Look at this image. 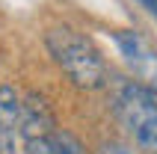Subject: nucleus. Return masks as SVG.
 Instances as JSON below:
<instances>
[{
	"label": "nucleus",
	"mask_w": 157,
	"mask_h": 154,
	"mask_svg": "<svg viewBox=\"0 0 157 154\" xmlns=\"http://www.w3.org/2000/svg\"><path fill=\"white\" fill-rule=\"evenodd\" d=\"M44 44H48L51 60L68 74L74 86L80 89H104L107 86L110 80L107 62L89 36H83L74 27H53L44 36Z\"/></svg>",
	"instance_id": "obj_1"
},
{
	"label": "nucleus",
	"mask_w": 157,
	"mask_h": 154,
	"mask_svg": "<svg viewBox=\"0 0 157 154\" xmlns=\"http://www.w3.org/2000/svg\"><path fill=\"white\" fill-rule=\"evenodd\" d=\"M113 113L133 145L157 154V95L140 80H122L113 92Z\"/></svg>",
	"instance_id": "obj_2"
},
{
	"label": "nucleus",
	"mask_w": 157,
	"mask_h": 154,
	"mask_svg": "<svg viewBox=\"0 0 157 154\" xmlns=\"http://www.w3.org/2000/svg\"><path fill=\"white\" fill-rule=\"evenodd\" d=\"M116 48L122 53L124 65L131 68L133 80H140L145 89H151L157 95V51L140 33H131V30L116 33Z\"/></svg>",
	"instance_id": "obj_3"
},
{
	"label": "nucleus",
	"mask_w": 157,
	"mask_h": 154,
	"mask_svg": "<svg viewBox=\"0 0 157 154\" xmlns=\"http://www.w3.org/2000/svg\"><path fill=\"white\" fill-rule=\"evenodd\" d=\"M24 133V107L12 86H0V154H15Z\"/></svg>",
	"instance_id": "obj_4"
},
{
	"label": "nucleus",
	"mask_w": 157,
	"mask_h": 154,
	"mask_svg": "<svg viewBox=\"0 0 157 154\" xmlns=\"http://www.w3.org/2000/svg\"><path fill=\"white\" fill-rule=\"evenodd\" d=\"M24 154H56V137H51V133H30L24 142Z\"/></svg>",
	"instance_id": "obj_5"
},
{
	"label": "nucleus",
	"mask_w": 157,
	"mask_h": 154,
	"mask_svg": "<svg viewBox=\"0 0 157 154\" xmlns=\"http://www.w3.org/2000/svg\"><path fill=\"white\" fill-rule=\"evenodd\" d=\"M56 154H83V148L71 133H56Z\"/></svg>",
	"instance_id": "obj_6"
},
{
	"label": "nucleus",
	"mask_w": 157,
	"mask_h": 154,
	"mask_svg": "<svg viewBox=\"0 0 157 154\" xmlns=\"http://www.w3.org/2000/svg\"><path fill=\"white\" fill-rule=\"evenodd\" d=\"M101 154H136V151H131V148H124V145H104Z\"/></svg>",
	"instance_id": "obj_7"
},
{
	"label": "nucleus",
	"mask_w": 157,
	"mask_h": 154,
	"mask_svg": "<svg viewBox=\"0 0 157 154\" xmlns=\"http://www.w3.org/2000/svg\"><path fill=\"white\" fill-rule=\"evenodd\" d=\"M140 3H142L145 9H148V12H151L154 18H157V0H140Z\"/></svg>",
	"instance_id": "obj_8"
}]
</instances>
